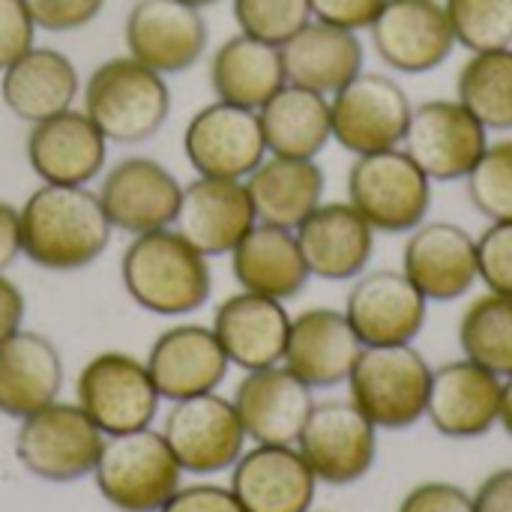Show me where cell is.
I'll list each match as a JSON object with an SVG mask.
<instances>
[{
	"mask_svg": "<svg viewBox=\"0 0 512 512\" xmlns=\"http://www.w3.org/2000/svg\"><path fill=\"white\" fill-rule=\"evenodd\" d=\"M21 255L48 273H75L90 267L111 240V222L99 192L87 186L42 183L18 210Z\"/></svg>",
	"mask_w": 512,
	"mask_h": 512,
	"instance_id": "cell-1",
	"label": "cell"
},
{
	"mask_svg": "<svg viewBox=\"0 0 512 512\" xmlns=\"http://www.w3.org/2000/svg\"><path fill=\"white\" fill-rule=\"evenodd\" d=\"M120 279L135 306L162 318L198 312L213 291L207 258L174 228L135 234L123 252Z\"/></svg>",
	"mask_w": 512,
	"mask_h": 512,
	"instance_id": "cell-2",
	"label": "cell"
},
{
	"mask_svg": "<svg viewBox=\"0 0 512 512\" xmlns=\"http://www.w3.org/2000/svg\"><path fill=\"white\" fill-rule=\"evenodd\" d=\"M84 114L114 144L150 141L171 114V90L165 75L135 57H111L99 63L84 84Z\"/></svg>",
	"mask_w": 512,
	"mask_h": 512,
	"instance_id": "cell-3",
	"label": "cell"
},
{
	"mask_svg": "<svg viewBox=\"0 0 512 512\" xmlns=\"http://www.w3.org/2000/svg\"><path fill=\"white\" fill-rule=\"evenodd\" d=\"M432 366L414 345L363 348L351 375L348 399L381 432H405L426 417Z\"/></svg>",
	"mask_w": 512,
	"mask_h": 512,
	"instance_id": "cell-4",
	"label": "cell"
},
{
	"mask_svg": "<svg viewBox=\"0 0 512 512\" xmlns=\"http://www.w3.org/2000/svg\"><path fill=\"white\" fill-rule=\"evenodd\" d=\"M180 477L168 441L153 429L105 438L93 468L99 495L120 512H159L180 489Z\"/></svg>",
	"mask_w": 512,
	"mask_h": 512,
	"instance_id": "cell-5",
	"label": "cell"
},
{
	"mask_svg": "<svg viewBox=\"0 0 512 512\" xmlns=\"http://www.w3.org/2000/svg\"><path fill=\"white\" fill-rule=\"evenodd\" d=\"M348 204L381 234H408L432 207V180L402 150L354 156L348 168Z\"/></svg>",
	"mask_w": 512,
	"mask_h": 512,
	"instance_id": "cell-6",
	"label": "cell"
},
{
	"mask_svg": "<svg viewBox=\"0 0 512 512\" xmlns=\"http://www.w3.org/2000/svg\"><path fill=\"white\" fill-rule=\"evenodd\" d=\"M18 423L15 459L27 474L57 486L93 477L105 435L78 405L51 402Z\"/></svg>",
	"mask_w": 512,
	"mask_h": 512,
	"instance_id": "cell-7",
	"label": "cell"
},
{
	"mask_svg": "<svg viewBox=\"0 0 512 512\" xmlns=\"http://www.w3.org/2000/svg\"><path fill=\"white\" fill-rule=\"evenodd\" d=\"M414 102L405 87L384 72H360L330 96L333 141L351 156L402 147Z\"/></svg>",
	"mask_w": 512,
	"mask_h": 512,
	"instance_id": "cell-8",
	"label": "cell"
},
{
	"mask_svg": "<svg viewBox=\"0 0 512 512\" xmlns=\"http://www.w3.org/2000/svg\"><path fill=\"white\" fill-rule=\"evenodd\" d=\"M75 396V405L105 438L150 429L162 402L147 363L123 351H105L87 360L75 381Z\"/></svg>",
	"mask_w": 512,
	"mask_h": 512,
	"instance_id": "cell-9",
	"label": "cell"
},
{
	"mask_svg": "<svg viewBox=\"0 0 512 512\" xmlns=\"http://www.w3.org/2000/svg\"><path fill=\"white\" fill-rule=\"evenodd\" d=\"M300 456L324 486L360 483L378 459V429L351 399L315 402L297 444Z\"/></svg>",
	"mask_w": 512,
	"mask_h": 512,
	"instance_id": "cell-10",
	"label": "cell"
},
{
	"mask_svg": "<svg viewBox=\"0 0 512 512\" xmlns=\"http://www.w3.org/2000/svg\"><path fill=\"white\" fill-rule=\"evenodd\" d=\"M162 438L186 474L210 477L231 471L246 453V429L231 399L204 393L171 405Z\"/></svg>",
	"mask_w": 512,
	"mask_h": 512,
	"instance_id": "cell-11",
	"label": "cell"
},
{
	"mask_svg": "<svg viewBox=\"0 0 512 512\" xmlns=\"http://www.w3.org/2000/svg\"><path fill=\"white\" fill-rule=\"evenodd\" d=\"M489 147V129L459 99H426L414 105L402 150L432 183L465 180Z\"/></svg>",
	"mask_w": 512,
	"mask_h": 512,
	"instance_id": "cell-12",
	"label": "cell"
},
{
	"mask_svg": "<svg viewBox=\"0 0 512 512\" xmlns=\"http://www.w3.org/2000/svg\"><path fill=\"white\" fill-rule=\"evenodd\" d=\"M183 150L198 177L246 180L267 159L258 111L219 99L204 105L186 123Z\"/></svg>",
	"mask_w": 512,
	"mask_h": 512,
	"instance_id": "cell-13",
	"label": "cell"
},
{
	"mask_svg": "<svg viewBox=\"0 0 512 512\" xmlns=\"http://www.w3.org/2000/svg\"><path fill=\"white\" fill-rule=\"evenodd\" d=\"M345 318L363 348L414 345L426 327L429 300L402 270H366L345 297Z\"/></svg>",
	"mask_w": 512,
	"mask_h": 512,
	"instance_id": "cell-14",
	"label": "cell"
},
{
	"mask_svg": "<svg viewBox=\"0 0 512 512\" xmlns=\"http://www.w3.org/2000/svg\"><path fill=\"white\" fill-rule=\"evenodd\" d=\"M369 36L375 54L402 75L432 72L456 48L441 0H387Z\"/></svg>",
	"mask_w": 512,
	"mask_h": 512,
	"instance_id": "cell-15",
	"label": "cell"
},
{
	"mask_svg": "<svg viewBox=\"0 0 512 512\" xmlns=\"http://www.w3.org/2000/svg\"><path fill=\"white\" fill-rule=\"evenodd\" d=\"M126 51L159 75L186 72L207 51V21L183 0H135L123 27Z\"/></svg>",
	"mask_w": 512,
	"mask_h": 512,
	"instance_id": "cell-16",
	"label": "cell"
},
{
	"mask_svg": "<svg viewBox=\"0 0 512 512\" xmlns=\"http://www.w3.org/2000/svg\"><path fill=\"white\" fill-rule=\"evenodd\" d=\"M504 381L474 360H450L432 369L426 420L450 441H474L498 426Z\"/></svg>",
	"mask_w": 512,
	"mask_h": 512,
	"instance_id": "cell-17",
	"label": "cell"
},
{
	"mask_svg": "<svg viewBox=\"0 0 512 512\" xmlns=\"http://www.w3.org/2000/svg\"><path fill=\"white\" fill-rule=\"evenodd\" d=\"M180 198L183 186L177 183V177L162 162L147 156L120 159L99 186V201L111 228L132 237L171 228Z\"/></svg>",
	"mask_w": 512,
	"mask_h": 512,
	"instance_id": "cell-18",
	"label": "cell"
},
{
	"mask_svg": "<svg viewBox=\"0 0 512 512\" xmlns=\"http://www.w3.org/2000/svg\"><path fill=\"white\" fill-rule=\"evenodd\" d=\"M402 273L429 303H453L477 282V237L456 222H420L408 231Z\"/></svg>",
	"mask_w": 512,
	"mask_h": 512,
	"instance_id": "cell-19",
	"label": "cell"
},
{
	"mask_svg": "<svg viewBox=\"0 0 512 512\" xmlns=\"http://www.w3.org/2000/svg\"><path fill=\"white\" fill-rule=\"evenodd\" d=\"M258 216L243 180L195 177L183 186L174 216V231L204 258L231 255L234 246L255 228Z\"/></svg>",
	"mask_w": 512,
	"mask_h": 512,
	"instance_id": "cell-20",
	"label": "cell"
},
{
	"mask_svg": "<svg viewBox=\"0 0 512 512\" xmlns=\"http://www.w3.org/2000/svg\"><path fill=\"white\" fill-rule=\"evenodd\" d=\"M228 489L243 512H309L318 477L294 444H255L231 468Z\"/></svg>",
	"mask_w": 512,
	"mask_h": 512,
	"instance_id": "cell-21",
	"label": "cell"
},
{
	"mask_svg": "<svg viewBox=\"0 0 512 512\" xmlns=\"http://www.w3.org/2000/svg\"><path fill=\"white\" fill-rule=\"evenodd\" d=\"M294 234L312 276L348 282L369 270L378 231L348 201H324L294 228Z\"/></svg>",
	"mask_w": 512,
	"mask_h": 512,
	"instance_id": "cell-22",
	"label": "cell"
},
{
	"mask_svg": "<svg viewBox=\"0 0 512 512\" xmlns=\"http://www.w3.org/2000/svg\"><path fill=\"white\" fill-rule=\"evenodd\" d=\"M144 363L156 393L168 402L216 393L231 366L213 327L204 324L168 327L156 336Z\"/></svg>",
	"mask_w": 512,
	"mask_h": 512,
	"instance_id": "cell-23",
	"label": "cell"
},
{
	"mask_svg": "<svg viewBox=\"0 0 512 512\" xmlns=\"http://www.w3.org/2000/svg\"><path fill=\"white\" fill-rule=\"evenodd\" d=\"M27 162L42 183L87 186L105 168L108 141L84 111H60L30 126Z\"/></svg>",
	"mask_w": 512,
	"mask_h": 512,
	"instance_id": "cell-24",
	"label": "cell"
},
{
	"mask_svg": "<svg viewBox=\"0 0 512 512\" xmlns=\"http://www.w3.org/2000/svg\"><path fill=\"white\" fill-rule=\"evenodd\" d=\"M363 342L345 312L315 306L291 318L282 366L312 390H333L348 381Z\"/></svg>",
	"mask_w": 512,
	"mask_h": 512,
	"instance_id": "cell-25",
	"label": "cell"
},
{
	"mask_svg": "<svg viewBox=\"0 0 512 512\" xmlns=\"http://www.w3.org/2000/svg\"><path fill=\"white\" fill-rule=\"evenodd\" d=\"M312 387L303 384L291 369L270 366L246 372L234 390V408L246 429V438L255 444H297L315 399Z\"/></svg>",
	"mask_w": 512,
	"mask_h": 512,
	"instance_id": "cell-26",
	"label": "cell"
},
{
	"mask_svg": "<svg viewBox=\"0 0 512 512\" xmlns=\"http://www.w3.org/2000/svg\"><path fill=\"white\" fill-rule=\"evenodd\" d=\"M288 330L291 315L285 303L249 291L225 297L213 315V333L228 363L243 372L279 366L285 357Z\"/></svg>",
	"mask_w": 512,
	"mask_h": 512,
	"instance_id": "cell-27",
	"label": "cell"
},
{
	"mask_svg": "<svg viewBox=\"0 0 512 512\" xmlns=\"http://www.w3.org/2000/svg\"><path fill=\"white\" fill-rule=\"evenodd\" d=\"M63 390V357L54 342L33 330H18L0 342V414L24 420L57 402Z\"/></svg>",
	"mask_w": 512,
	"mask_h": 512,
	"instance_id": "cell-28",
	"label": "cell"
},
{
	"mask_svg": "<svg viewBox=\"0 0 512 512\" xmlns=\"http://www.w3.org/2000/svg\"><path fill=\"white\" fill-rule=\"evenodd\" d=\"M285 81L333 96L351 78L363 72L366 48L360 33L342 30L324 21H309L300 33H294L282 48Z\"/></svg>",
	"mask_w": 512,
	"mask_h": 512,
	"instance_id": "cell-29",
	"label": "cell"
},
{
	"mask_svg": "<svg viewBox=\"0 0 512 512\" xmlns=\"http://www.w3.org/2000/svg\"><path fill=\"white\" fill-rule=\"evenodd\" d=\"M81 90L78 69L57 48H30L12 66L3 69L0 99L24 123L48 120L69 111Z\"/></svg>",
	"mask_w": 512,
	"mask_h": 512,
	"instance_id": "cell-30",
	"label": "cell"
},
{
	"mask_svg": "<svg viewBox=\"0 0 512 512\" xmlns=\"http://www.w3.org/2000/svg\"><path fill=\"white\" fill-rule=\"evenodd\" d=\"M231 270L240 291L282 303L294 300L312 279L297 234L264 222H255V228L234 246Z\"/></svg>",
	"mask_w": 512,
	"mask_h": 512,
	"instance_id": "cell-31",
	"label": "cell"
},
{
	"mask_svg": "<svg viewBox=\"0 0 512 512\" xmlns=\"http://www.w3.org/2000/svg\"><path fill=\"white\" fill-rule=\"evenodd\" d=\"M258 222L294 231L318 204H324L327 177L315 159L270 156L243 180Z\"/></svg>",
	"mask_w": 512,
	"mask_h": 512,
	"instance_id": "cell-32",
	"label": "cell"
},
{
	"mask_svg": "<svg viewBox=\"0 0 512 512\" xmlns=\"http://www.w3.org/2000/svg\"><path fill=\"white\" fill-rule=\"evenodd\" d=\"M264 144L270 156L318 159L333 141L330 129V96L285 84L258 108Z\"/></svg>",
	"mask_w": 512,
	"mask_h": 512,
	"instance_id": "cell-33",
	"label": "cell"
},
{
	"mask_svg": "<svg viewBox=\"0 0 512 512\" xmlns=\"http://www.w3.org/2000/svg\"><path fill=\"white\" fill-rule=\"evenodd\" d=\"M285 84L282 51L246 33L225 39L210 57V87L219 102L258 111Z\"/></svg>",
	"mask_w": 512,
	"mask_h": 512,
	"instance_id": "cell-34",
	"label": "cell"
},
{
	"mask_svg": "<svg viewBox=\"0 0 512 512\" xmlns=\"http://www.w3.org/2000/svg\"><path fill=\"white\" fill-rule=\"evenodd\" d=\"M456 99L489 129H512V45L471 54L456 75Z\"/></svg>",
	"mask_w": 512,
	"mask_h": 512,
	"instance_id": "cell-35",
	"label": "cell"
},
{
	"mask_svg": "<svg viewBox=\"0 0 512 512\" xmlns=\"http://www.w3.org/2000/svg\"><path fill=\"white\" fill-rule=\"evenodd\" d=\"M459 345L462 357L501 381L512 378V297L495 291L477 297L459 321Z\"/></svg>",
	"mask_w": 512,
	"mask_h": 512,
	"instance_id": "cell-36",
	"label": "cell"
},
{
	"mask_svg": "<svg viewBox=\"0 0 512 512\" xmlns=\"http://www.w3.org/2000/svg\"><path fill=\"white\" fill-rule=\"evenodd\" d=\"M453 27L456 45L495 51L512 45V0H441Z\"/></svg>",
	"mask_w": 512,
	"mask_h": 512,
	"instance_id": "cell-37",
	"label": "cell"
},
{
	"mask_svg": "<svg viewBox=\"0 0 512 512\" xmlns=\"http://www.w3.org/2000/svg\"><path fill=\"white\" fill-rule=\"evenodd\" d=\"M474 210L489 222H512V138L489 141L465 177Z\"/></svg>",
	"mask_w": 512,
	"mask_h": 512,
	"instance_id": "cell-38",
	"label": "cell"
},
{
	"mask_svg": "<svg viewBox=\"0 0 512 512\" xmlns=\"http://www.w3.org/2000/svg\"><path fill=\"white\" fill-rule=\"evenodd\" d=\"M234 21L240 33L282 48L312 21V6L309 0H234Z\"/></svg>",
	"mask_w": 512,
	"mask_h": 512,
	"instance_id": "cell-39",
	"label": "cell"
},
{
	"mask_svg": "<svg viewBox=\"0 0 512 512\" xmlns=\"http://www.w3.org/2000/svg\"><path fill=\"white\" fill-rule=\"evenodd\" d=\"M477 276L489 291L512 297V222H489L477 237Z\"/></svg>",
	"mask_w": 512,
	"mask_h": 512,
	"instance_id": "cell-40",
	"label": "cell"
},
{
	"mask_svg": "<svg viewBox=\"0 0 512 512\" xmlns=\"http://www.w3.org/2000/svg\"><path fill=\"white\" fill-rule=\"evenodd\" d=\"M39 30L72 33L96 21L105 0H24Z\"/></svg>",
	"mask_w": 512,
	"mask_h": 512,
	"instance_id": "cell-41",
	"label": "cell"
},
{
	"mask_svg": "<svg viewBox=\"0 0 512 512\" xmlns=\"http://www.w3.org/2000/svg\"><path fill=\"white\" fill-rule=\"evenodd\" d=\"M36 30L24 0H0V72L33 48Z\"/></svg>",
	"mask_w": 512,
	"mask_h": 512,
	"instance_id": "cell-42",
	"label": "cell"
},
{
	"mask_svg": "<svg viewBox=\"0 0 512 512\" xmlns=\"http://www.w3.org/2000/svg\"><path fill=\"white\" fill-rule=\"evenodd\" d=\"M396 512H474V498L456 483L426 480L399 501Z\"/></svg>",
	"mask_w": 512,
	"mask_h": 512,
	"instance_id": "cell-43",
	"label": "cell"
},
{
	"mask_svg": "<svg viewBox=\"0 0 512 512\" xmlns=\"http://www.w3.org/2000/svg\"><path fill=\"white\" fill-rule=\"evenodd\" d=\"M387 0H309L312 18L342 27V30H369Z\"/></svg>",
	"mask_w": 512,
	"mask_h": 512,
	"instance_id": "cell-44",
	"label": "cell"
},
{
	"mask_svg": "<svg viewBox=\"0 0 512 512\" xmlns=\"http://www.w3.org/2000/svg\"><path fill=\"white\" fill-rule=\"evenodd\" d=\"M159 512H243V507L237 504L228 486L195 483V486H180Z\"/></svg>",
	"mask_w": 512,
	"mask_h": 512,
	"instance_id": "cell-45",
	"label": "cell"
},
{
	"mask_svg": "<svg viewBox=\"0 0 512 512\" xmlns=\"http://www.w3.org/2000/svg\"><path fill=\"white\" fill-rule=\"evenodd\" d=\"M471 498L474 512H512V468L489 474Z\"/></svg>",
	"mask_w": 512,
	"mask_h": 512,
	"instance_id": "cell-46",
	"label": "cell"
},
{
	"mask_svg": "<svg viewBox=\"0 0 512 512\" xmlns=\"http://www.w3.org/2000/svg\"><path fill=\"white\" fill-rule=\"evenodd\" d=\"M24 312H27V303H24L21 288L6 273H0V342L21 330Z\"/></svg>",
	"mask_w": 512,
	"mask_h": 512,
	"instance_id": "cell-47",
	"label": "cell"
},
{
	"mask_svg": "<svg viewBox=\"0 0 512 512\" xmlns=\"http://www.w3.org/2000/svg\"><path fill=\"white\" fill-rule=\"evenodd\" d=\"M21 255V219L18 207L0 198V273Z\"/></svg>",
	"mask_w": 512,
	"mask_h": 512,
	"instance_id": "cell-48",
	"label": "cell"
},
{
	"mask_svg": "<svg viewBox=\"0 0 512 512\" xmlns=\"http://www.w3.org/2000/svg\"><path fill=\"white\" fill-rule=\"evenodd\" d=\"M498 426L512 438V378H504V387H501V414H498Z\"/></svg>",
	"mask_w": 512,
	"mask_h": 512,
	"instance_id": "cell-49",
	"label": "cell"
},
{
	"mask_svg": "<svg viewBox=\"0 0 512 512\" xmlns=\"http://www.w3.org/2000/svg\"><path fill=\"white\" fill-rule=\"evenodd\" d=\"M183 3H189V6H195V9H204V6H216L219 0H183Z\"/></svg>",
	"mask_w": 512,
	"mask_h": 512,
	"instance_id": "cell-50",
	"label": "cell"
},
{
	"mask_svg": "<svg viewBox=\"0 0 512 512\" xmlns=\"http://www.w3.org/2000/svg\"><path fill=\"white\" fill-rule=\"evenodd\" d=\"M309 512H312V510H309Z\"/></svg>",
	"mask_w": 512,
	"mask_h": 512,
	"instance_id": "cell-51",
	"label": "cell"
}]
</instances>
